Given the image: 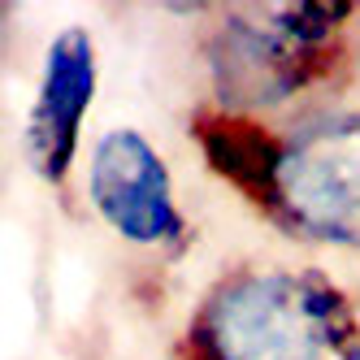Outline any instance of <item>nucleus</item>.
<instances>
[{
  "label": "nucleus",
  "mask_w": 360,
  "mask_h": 360,
  "mask_svg": "<svg viewBox=\"0 0 360 360\" xmlns=\"http://www.w3.org/2000/svg\"><path fill=\"white\" fill-rule=\"evenodd\" d=\"M356 339V308L321 269L252 265L200 300L178 360H330Z\"/></svg>",
  "instance_id": "f257e3e1"
},
{
  "label": "nucleus",
  "mask_w": 360,
  "mask_h": 360,
  "mask_svg": "<svg viewBox=\"0 0 360 360\" xmlns=\"http://www.w3.org/2000/svg\"><path fill=\"white\" fill-rule=\"evenodd\" d=\"M352 5L334 0H287V5H235L221 9L204 39V61L217 109L256 113L278 109L334 70L343 22Z\"/></svg>",
  "instance_id": "f03ea898"
},
{
  "label": "nucleus",
  "mask_w": 360,
  "mask_h": 360,
  "mask_svg": "<svg viewBox=\"0 0 360 360\" xmlns=\"http://www.w3.org/2000/svg\"><path fill=\"white\" fill-rule=\"evenodd\" d=\"M265 217L304 243L360 252V113H330L282 139Z\"/></svg>",
  "instance_id": "7ed1b4c3"
},
{
  "label": "nucleus",
  "mask_w": 360,
  "mask_h": 360,
  "mask_svg": "<svg viewBox=\"0 0 360 360\" xmlns=\"http://www.w3.org/2000/svg\"><path fill=\"white\" fill-rule=\"evenodd\" d=\"M87 200L122 243L143 252H183L191 226L174 200V178L135 126H113L91 143Z\"/></svg>",
  "instance_id": "20e7f679"
},
{
  "label": "nucleus",
  "mask_w": 360,
  "mask_h": 360,
  "mask_svg": "<svg viewBox=\"0 0 360 360\" xmlns=\"http://www.w3.org/2000/svg\"><path fill=\"white\" fill-rule=\"evenodd\" d=\"M96 39L83 27H65L44 53L39 87L27 113V161L44 183L61 187L79 152L83 117L96 100Z\"/></svg>",
  "instance_id": "39448f33"
},
{
  "label": "nucleus",
  "mask_w": 360,
  "mask_h": 360,
  "mask_svg": "<svg viewBox=\"0 0 360 360\" xmlns=\"http://www.w3.org/2000/svg\"><path fill=\"white\" fill-rule=\"evenodd\" d=\"M191 135L204 152V161L217 178H226L239 195H248L256 209H269V191H274V174L282 157V139L269 126H261L248 113H226L217 105L200 109L191 122Z\"/></svg>",
  "instance_id": "423d86ee"
},
{
  "label": "nucleus",
  "mask_w": 360,
  "mask_h": 360,
  "mask_svg": "<svg viewBox=\"0 0 360 360\" xmlns=\"http://www.w3.org/2000/svg\"><path fill=\"white\" fill-rule=\"evenodd\" d=\"M339 360H360V343H352V347H347V352H343Z\"/></svg>",
  "instance_id": "0eeeda50"
}]
</instances>
